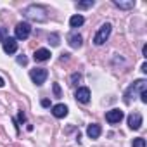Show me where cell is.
Returning <instances> with one entry per match:
<instances>
[{"label":"cell","mask_w":147,"mask_h":147,"mask_svg":"<svg viewBox=\"0 0 147 147\" xmlns=\"http://www.w3.org/2000/svg\"><path fill=\"white\" fill-rule=\"evenodd\" d=\"M142 71H144V73H147V64H145V62L142 64Z\"/></svg>","instance_id":"cell-27"},{"label":"cell","mask_w":147,"mask_h":147,"mask_svg":"<svg viewBox=\"0 0 147 147\" xmlns=\"http://www.w3.org/2000/svg\"><path fill=\"white\" fill-rule=\"evenodd\" d=\"M49 42H50V43H52L54 47H57V45H59V35L52 33V35H50V38H49Z\"/></svg>","instance_id":"cell-18"},{"label":"cell","mask_w":147,"mask_h":147,"mask_svg":"<svg viewBox=\"0 0 147 147\" xmlns=\"http://www.w3.org/2000/svg\"><path fill=\"white\" fill-rule=\"evenodd\" d=\"M47 76H49V71H47L45 67H35V69H31V71H30V78H31V80H33V83H35V85H38V87L45 83Z\"/></svg>","instance_id":"cell-4"},{"label":"cell","mask_w":147,"mask_h":147,"mask_svg":"<svg viewBox=\"0 0 147 147\" xmlns=\"http://www.w3.org/2000/svg\"><path fill=\"white\" fill-rule=\"evenodd\" d=\"M133 147H145V138H142V137H138V138H135L133 140V144H131Z\"/></svg>","instance_id":"cell-17"},{"label":"cell","mask_w":147,"mask_h":147,"mask_svg":"<svg viewBox=\"0 0 147 147\" xmlns=\"http://www.w3.org/2000/svg\"><path fill=\"white\" fill-rule=\"evenodd\" d=\"M14 33H16V40H26L31 33L30 23H18V26L14 28Z\"/></svg>","instance_id":"cell-5"},{"label":"cell","mask_w":147,"mask_h":147,"mask_svg":"<svg viewBox=\"0 0 147 147\" xmlns=\"http://www.w3.org/2000/svg\"><path fill=\"white\" fill-rule=\"evenodd\" d=\"M111 31H113L111 23H104V24L99 28V31L95 33V36H94V43H95V45H104V43L107 42V38L111 36Z\"/></svg>","instance_id":"cell-3"},{"label":"cell","mask_w":147,"mask_h":147,"mask_svg":"<svg viewBox=\"0 0 147 147\" xmlns=\"http://www.w3.org/2000/svg\"><path fill=\"white\" fill-rule=\"evenodd\" d=\"M145 88H147V82H145V80H137V82H133V83L128 87V90L125 92V102L130 104V102H131V95L140 94V92H144Z\"/></svg>","instance_id":"cell-2"},{"label":"cell","mask_w":147,"mask_h":147,"mask_svg":"<svg viewBox=\"0 0 147 147\" xmlns=\"http://www.w3.org/2000/svg\"><path fill=\"white\" fill-rule=\"evenodd\" d=\"M75 97H76V100H78V102L87 104V102H90V90H88L87 87H80V88L76 90Z\"/></svg>","instance_id":"cell-9"},{"label":"cell","mask_w":147,"mask_h":147,"mask_svg":"<svg viewBox=\"0 0 147 147\" xmlns=\"http://www.w3.org/2000/svg\"><path fill=\"white\" fill-rule=\"evenodd\" d=\"M114 5L119 9H133L135 7V0H128V2H121V0H114Z\"/></svg>","instance_id":"cell-15"},{"label":"cell","mask_w":147,"mask_h":147,"mask_svg":"<svg viewBox=\"0 0 147 147\" xmlns=\"http://www.w3.org/2000/svg\"><path fill=\"white\" fill-rule=\"evenodd\" d=\"M140 100H142L144 104H147V90H144V92H140Z\"/></svg>","instance_id":"cell-23"},{"label":"cell","mask_w":147,"mask_h":147,"mask_svg":"<svg viewBox=\"0 0 147 147\" xmlns=\"http://www.w3.org/2000/svg\"><path fill=\"white\" fill-rule=\"evenodd\" d=\"M67 42H69V45H71L73 49H80L82 43H83V38H82V35H78V33H73V35L67 36Z\"/></svg>","instance_id":"cell-11"},{"label":"cell","mask_w":147,"mask_h":147,"mask_svg":"<svg viewBox=\"0 0 147 147\" xmlns=\"http://www.w3.org/2000/svg\"><path fill=\"white\" fill-rule=\"evenodd\" d=\"M123 111L121 109H111V111H107L106 113V121L107 123H111V125H116V123H119L121 119H123Z\"/></svg>","instance_id":"cell-6"},{"label":"cell","mask_w":147,"mask_h":147,"mask_svg":"<svg viewBox=\"0 0 147 147\" xmlns=\"http://www.w3.org/2000/svg\"><path fill=\"white\" fill-rule=\"evenodd\" d=\"M83 23H85V18L82 14H75V16H71V19H69V26L71 28H80Z\"/></svg>","instance_id":"cell-14"},{"label":"cell","mask_w":147,"mask_h":147,"mask_svg":"<svg viewBox=\"0 0 147 147\" xmlns=\"http://www.w3.org/2000/svg\"><path fill=\"white\" fill-rule=\"evenodd\" d=\"M4 85H5V82H4V78H2V76H0V87H4Z\"/></svg>","instance_id":"cell-28"},{"label":"cell","mask_w":147,"mask_h":147,"mask_svg":"<svg viewBox=\"0 0 147 147\" xmlns=\"http://www.w3.org/2000/svg\"><path fill=\"white\" fill-rule=\"evenodd\" d=\"M18 118H19V121H21V123H24V121H26V114H24L23 111H19V114H18Z\"/></svg>","instance_id":"cell-24"},{"label":"cell","mask_w":147,"mask_h":147,"mask_svg":"<svg viewBox=\"0 0 147 147\" xmlns=\"http://www.w3.org/2000/svg\"><path fill=\"white\" fill-rule=\"evenodd\" d=\"M7 36H9V31H7V28H0V42H4Z\"/></svg>","instance_id":"cell-20"},{"label":"cell","mask_w":147,"mask_h":147,"mask_svg":"<svg viewBox=\"0 0 147 147\" xmlns=\"http://www.w3.org/2000/svg\"><path fill=\"white\" fill-rule=\"evenodd\" d=\"M42 106H43V107H49V106H50V100H49V99H43V100H42Z\"/></svg>","instance_id":"cell-25"},{"label":"cell","mask_w":147,"mask_h":147,"mask_svg":"<svg viewBox=\"0 0 147 147\" xmlns=\"http://www.w3.org/2000/svg\"><path fill=\"white\" fill-rule=\"evenodd\" d=\"M52 114H54L55 118H66V116H67V106H64V104H55V106L52 107Z\"/></svg>","instance_id":"cell-10"},{"label":"cell","mask_w":147,"mask_h":147,"mask_svg":"<svg viewBox=\"0 0 147 147\" xmlns=\"http://www.w3.org/2000/svg\"><path fill=\"white\" fill-rule=\"evenodd\" d=\"M100 133H102V128H100L99 125H95V123L88 125V128H87V135H88L90 138H99Z\"/></svg>","instance_id":"cell-13"},{"label":"cell","mask_w":147,"mask_h":147,"mask_svg":"<svg viewBox=\"0 0 147 147\" xmlns=\"http://www.w3.org/2000/svg\"><path fill=\"white\" fill-rule=\"evenodd\" d=\"M52 88H54L55 97H61V87H59V83H54V85H52Z\"/></svg>","instance_id":"cell-22"},{"label":"cell","mask_w":147,"mask_h":147,"mask_svg":"<svg viewBox=\"0 0 147 147\" xmlns=\"http://www.w3.org/2000/svg\"><path fill=\"white\" fill-rule=\"evenodd\" d=\"M142 54H144V55H147V45H144V49H142Z\"/></svg>","instance_id":"cell-26"},{"label":"cell","mask_w":147,"mask_h":147,"mask_svg":"<svg viewBox=\"0 0 147 147\" xmlns=\"http://www.w3.org/2000/svg\"><path fill=\"white\" fill-rule=\"evenodd\" d=\"M128 126L131 130H140V126H142V114L140 113H131L128 116Z\"/></svg>","instance_id":"cell-8"},{"label":"cell","mask_w":147,"mask_h":147,"mask_svg":"<svg viewBox=\"0 0 147 147\" xmlns=\"http://www.w3.org/2000/svg\"><path fill=\"white\" fill-rule=\"evenodd\" d=\"M33 59H35L36 62L47 61V59H50V50H47V49H38V50L33 54Z\"/></svg>","instance_id":"cell-12"},{"label":"cell","mask_w":147,"mask_h":147,"mask_svg":"<svg viewBox=\"0 0 147 147\" xmlns=\"http://www.w3.org/2000/svg\"><path fill=\"white\" fill-rule=\"evenodd\" d=\"M2 47H4V52L11 55V54H16V50H18V42H16V38L7 36V38L2 42Z\"/></svg>","instance_id":"cell-7"},{"label":"cell","mask_w":147,"mask_h":147,"mask_svg":"<svg viewBox=\"0 0 147 147\" xmlns=\"http://www.w3.org/2000/svg\"><path fill=\"white\" fill-rule=\"evenodd\" d=\"M18 64H21V66H26V64H28V59H26V55H18Z\"/></svg>","instance_id":"cell-21"},{"label":"cell","mask_w":147,"mask_h":147,"mask_svg":"<svg viewBox=\"0 0 147 147\" xmlns=\"http://www.w3.org/2000/svg\"><path fill=\"white\" fill-rule=\"evenodd\" d=\"M24 16L31 21H38V23H43L47 21V9L43 5H36V4H31L24 9Z\"/></svg>","instance_id":"cell-1"},{"label":"cell","mask_w":147,"mask_h":147,"mask_svg":"<svg viewBox=\"0 0 147 147\" xmlns=\"http://www.w3.org/2000/svg\"><path fill=\"white\" fill-rule=\"evenodd\" d=\"M94 0H88V2H78L76 4V9H90V7H94Z\"/></svg>","instance_id":"cell-16"},{"label":"cell","mask_w":147,"mask_h":147,"mask_svg":"<svg viewBox=\"0 0 147 147\" xmlns=\"http://www.w3.org/2000/svg\"><path fill=\"white\" fill-rule=\"evenodd\" d=\"M80 80H82V76L78 75V73H75V75L71 76V85H78V83H80Z\"/></svg>","instance_id":"cell-19"}]
</instances>
